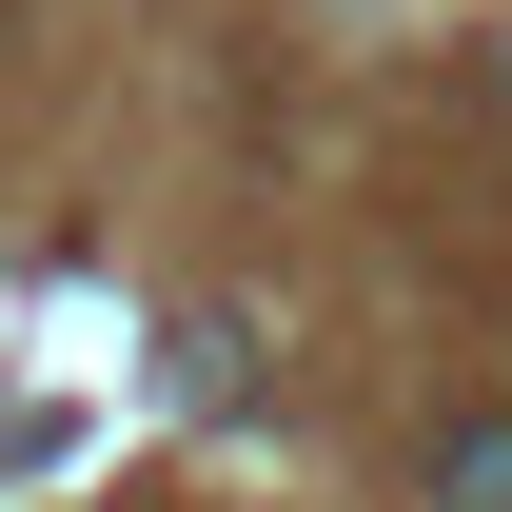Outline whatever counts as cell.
Segmentation results:
<instances>
[{
	"label": "cell",
	"mask_w": 512,
	"mask_h": 512,
	"mask_svg": "<svg viewBox=\"0 0 512 512\" xmlns=\"http://www.w3.org/2000/svg\"><path fill=\"white\" fill-rule=\"evenodd\" d=\"M434 512H512V414H473V434L434 453Z\"/></svg>",
	"instance_id": "6da1fadb"
}]
</instances>
